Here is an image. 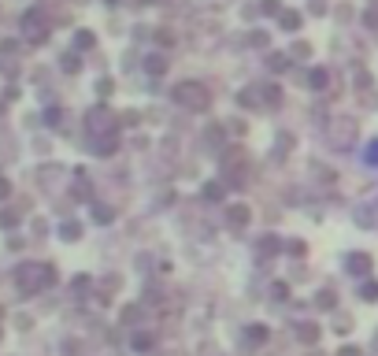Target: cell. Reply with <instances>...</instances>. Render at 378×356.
<instances>
[{
  "label": "cell",
  "instance_id": "obj_1",
  "mask_svg": "<svg viewBox=\"0 0 378 356\" xmlns=\"http://www.w3.org/2000/svg\"><path fill=\"white\" fill-rule=\"evenodd\" d=\"M171 97H175L178 108H189V112H204V108L212 104V89L204 86V82H178Z\"/></svg>",
  "mask_w": 378,
  "mask_h": 356
},
{
  "label": "cell",
  "instance_id": "obj_2",
  "mask_svg": "<svg viewBox=\"0 0 378 356\" xmlns=\"http://www.w3.org/2000/svg\"><path fill=\"white\" fill-rule=\"evenodd\" d=\"M52 282H56V275H52L49 264H26V267H19V289L23 293H37L45 286H52Z\"/></svg>",
  "mask_w": 378,
  "mask_h": 356
},
{
  "label": "cell",
  "instance_id": "obj_3",
  "mask_svg": "<svg viewBox=\"0 0 378 356\" xmlns=\"http://www.w3.org/2000/svg\"><path fill=\"white\" fill-rule=\"evenodd\" d=\"M356 119H330V127H326V137H330V145L334 149H352L356 145Z\"/></svg>",
  "mask_w": 378,
  "mask_h": 356
},
{
  "label": "cell",
  "instance_id": "obj_4",
  "mask_svg": "<svg viewBox=\"0 0 378 356\" xmlns=\"http://www.w3.org/2000/svg\"><path fill=\"white\" fill-rule=\"evenodd\" d=\"M104 134H115V119L112 112L97 108V112H89V137H104Z\"/></svg>",
  "mask_w": 378,
  "mask_h": 356
},
{
  "label": "cell",
  "instance_id": "obj_5",
  "mask_svg": "<svg viewBox=\"0 0 378 356\" xmlns=\"http://www.w3.org/2000/svg\"><path fill=\"white\" fill-rule=\"evenodd\" d=\"M248 219H252V212H248L245 204H230V212H226V223H230L234 230H241V226H248Z\"/></svg>",
  "mask_w": 378,
  "mask_h": 356
},
{
  "label": "cell",
  "instance_id": "obj_6",
  "mask_svg": "<svg viewBox=\"0 0 378 356\" xmlns=\"http://www.w3.org/2000/svg\"><path fill=\"white\" fill-rule=\"evenodd\" d=\"M308 86H311L315 93H326V89H330V71H326V67H315V71L308 74Z\"/></svg>",
  "mask_w": 378,
  "mask_h": 356
},
{
  "label": "cell",
  "instance_id": "obj_7",
  "mask_svg": "<svg viewBox=\"0 0 378 356\" xmlns=\"http://www.w3.org/2000/svg\"><path fill=\"white\" fill-rule=\"evenodd\" d=\"M115 134H104V137H93V152H97V156H112L115 152Z\"/></svg>",
  "mask_w": 378,
  "mask_h": 356
},
{
  "label": "cell",
  "instance_id": "obj_8",
  "mask_svg": "<svg viewBox=\"0 0 378 356\" xmlns=\"http://www.w3.org/2000/svg\"><path fill=\"white\" fill-rule=\"evenodd\" d=\"M349 271H352V275H367V271H371V256H367V253H352V256H349Z\"/></svg>",
  "mask_w": 378,
  "mask_h": 356
},
{
  "label": "cell",
  "instance_id": "obj_9",
  "mask_svg": "<svg viewBox=\"0 0 378 356\" xmlns=\"http://www.w3.org/2000/svg\"><path fill=\"white\" fill-rule=\"evenodd\" d=\"M23 26H26V34L30 37H45V19H41V15H26V19H23Z\"/></svg>",
  "mask_w": 378,
  "mask_h": 356
},
{
  "label": "cell",
  "instance_id": "obj_10",
  "mask_svg": "<svg viewBox=\"0 0 378 356\" xmlns=\"http://www.w3.org/2000/svg\"><path fill=\"white\" fill-rule=\"evenodd\" d=\"M297 338H301L304 345H315L319 342V327H315V323H301V327H297Z\"/></svg>",
  "mask_w": 378,
  "mask_h": 356
},
{
  "label": "cell",
  "instance_id": "obj_11",
  "mask_svg": "<svg viewBox=\"0 0 378 356\" xmlns=\"http://www.w3.org/2000/svg\"><path fill=\"white\" fill-rule=\"evenodd\" d=\"M278 23H282V30H297V26H301V15H297V11H282Z\"/></svg>",
  "mask_w": 378,
  "mask_h": 356
},
{
  "label": "cell",
  "instance_id": "obj_12",
  "mask_svg": "<svg viewBox=\"0 0 378 356\" xmlns=\"http://www.w3.org/2000/svg\"><path fill=\"white\" fill-rule=\"evenodd\" d=\"M145 67H149V74H163V71H167V59H163V56H149Z\"/></svg>",
  "mask_w": 378,
  "mask_h": 356
},
{
  "label": "cell",
  "instance_id": "obj_13",
  "mask_svg": "<svg viewBox=\"0 0 378 356\" xmlns=\"http://www.w3.org/2000/svg\"><path fill=\"white\" fill-rule=\"evenodd\" d=\"M93 219H97V223H112L115 215H112V208H104V204H97V208H93Z\"/></svg>",
  "mask_w": 378,
  "mask_h": 356
},
{
  "label": "cell",
  "instance_id": "obj_14",
  "mask_svg": "<svg viewBox=\"0 0 378 356\" xmlns=\"http://www.w3.org/2000/svg\"><path fill=\"white\" fill-rule=\"evenodd\" d=\"M267 64H271L275 71H286V67H289V59L282 56V52H271V56H267Z\"/></svg>",
  "mask_w": 378,
  "mask_h": 356
},
{
  "label": "cell",
  "instance_id": "obj_15",
  "mask_svg": "<svg viewBox=\"0 0 378 356\" xmlns=\"http://www.w3.org/2000/svg\"><path fill=\"white\" fill-rule=\"evenodd\" d=\"M248 342H256V345H260V342H267V330L260 327V323H252V327H248Z\"/></svg>",
  "mask_w": 378,
  "mask_h": 356
},
{
  "label": "cell",
  "instance_id": "obj_16",
  "mask_svg": "<svg viewBox=\"0 0 378 356\" xmlns=\"http://www.w3.org/2000/svg\"><path fill=\"white\" fill-rule=\"evenodd\" d=\"M278 249H282V241H278L275 234L267 238V241H260V253H263V256H267V253H278Z\"/></svg>",
  "mask_w": 378,
  "mask_h": 356
},
{
  "label": "cell",
  "instance_id": "obj_17",
  "mask_svg": "<svg viewBox=\"0 0 378 356\" xmlns=\"http://www.w3.org/2000/svg\"><path fill=\"white\" fill-rule=\"evenodd\" d=\"M260 11H263V15H282L286 8H282L278 0H263V4H260Z\"/></svg>",
  "mask_w": 378,
  "mask_h": 356
},
{
  "label": "cell",
  "instance_id": "obj_18",
  "mask_svg": "<svg viewBox=\"0 0 378 356\" xmlns=\"http://www.w3.org/2000/svg\"><path fill=\"white\" fill-rule=\"evenodd\" d=\"M74 45H78V49H93V34H89V30H78Z\"/></svg>",
  "mask_w": 378,
  "mask_h": 356
},
{
  "label": "cell",
  "instance_id": "obj_19",
  "mask_svg": "<svg viewBox=\"0 0 378 356\" xmlns=\"http://www.w3.org/2000/svg\"><path fill=\"white\" fill-rule=\"evenodd\" d=\"M238 100H241L245 108H256V104H260V97H256V93H252V89H245V93H241Z\"/></svg>",
  "mask_w": 378,
  "mask_h": 356
},
{
  "label": "cell",
  "instance_id": "obj_20",
  "mask_svg": "<svg viewBox=\"0 0 378 356\" xmlns=\"http://www.w3.org/2000/svg\"><path fill=\"white\" fill-rule=\"evenodd\" d=\"M319 308H334V289H323L319 293Z\"/></svg>",
  "mask_w": 378,
  "mask_h": 356
},
{
  "label": "cell",
  "instance_id": "obj_21",
  "mask_svg": "<svg viewBox=\"0 0 378 356\" xmlns=\"http://www.w3.org/2000/svg\"><path fill=\"white\" fill-rule=\"evenodd\" d=\"M364 301H378V282H367L364 286Z\"/></svg>",
  "mask_w": 378,
  "mask_h": 356
},
{
  "label": "cell",
  "instance_id": "obj_22",
  "mask_svg": "<svg viewBox=\"0 0 378 356\" xmlns=\"http://www.w3.org/2000/svg\"><path fill=\"white\" fill-rule=\"evenodd\" d=\"M204 197H208V200H219V197H223V185H208V190H204Z\"/></svg>",
  "mask_w": 378,
  "mask_h": 356
},
{
  "label": "cell",
  "instance_id": "obj_23",
  "mask_svg": "<svg viewBox=\"0 0 378 356\" xmlns=\"http://www.w3.org/2000/svg\"><path fill=\"white\" fill-rule=\"evenodd\" d=\"M63 234H67V241L78 238V223H63Z\"/></svg>",
  "mask_w": 378,
  "mask_h": 356
},
{
  "label": "cell",
  "instance_id": "obj_24",
  "mask_svg": "<svg viewBox=\"0 0 378 356\" xmlns=\"http://www.w3.org/2000/svg\"><path fill=\"white\" fill-rule=\"evenodd\" d=\"M267 100H271V104H278V100H282V93H278V86H271V89H267Z\"/></svg>",
  "mask_w": 378,
  "mask_h": 356
},
{
  "label": "cell",
  "instance_id": "obj_25",
  "mask_svg": "<svg viewBox=\"0 0 378 356\" xmlns=\"http://www.w3.org/2000/svg\"><path fill=\"white\" fill-rule=\"evenodd\" d=\"M8 193H11V185H8V178H0V200H4Z\"/></svg>",
  "mask_w": 378,
  "mask_h": 356
},
{
  "label": "cell",
  "instance_id": "obj_26",
  "mask_svg": "<svg viewBox=\"0 0 378 356\" xmlns=\"http://www.w3.org/2000/svg\"><path fill=\"white\" fill-rule=\"evenodd\" d=\"M367 160H371V163H378V141L371 145V152H367Z\"/></svg>",
  "mask_w": 378,
  "mask_h": 356
},
{
  "label": "cell",
  "instance_id": "obj_27",
  "mask_svg": "<svg viewBox=\"0 0 378 356\" xmlns=\"http://www.w3.org/2000/svg\"><path fill=\"white\" fill-rule=\"evenodd\" d=\"M341 356H360V349H341Z\"/></svg>",
  "mask_w": 378,
  "mask_h": 356
},
{
  "label": "cell",
  "instance_id": "obj_28",
  "mask_svg": "<svg viewBox=\"0 0 378 356\" xmlns=\"http://www.w3.org/2000/svg\"><path fill=\"white\" fill-rule=\"evenodd\" d=\"M141 4H152V0H141Z\"/></svg>",
  "mask_w": 378,
  "mask_h": 356
}]
</instances>
